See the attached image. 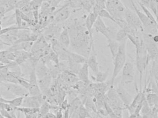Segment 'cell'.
<instances>
[{"label": "cell", "mask_w": 158, "mask_h": 118, "mask_svg": "<svg viewBox=\"0 0 158 118\" xmlns=\"http://www.w3.org/2000/svg\"><path fill=\"white\" fill-rule=\"evenodd\" d=\"M52 50L58 56L59 60L68 61L69 58L68 49L64 47L61 44L59 41L55 39H52Z\"/></svg>", "instance_id": "11"}, {"label": "cell", "mask_w": 158, "mask_h": 118, "mask_svg": "<svg viewBox=\"0 0 158 118\" xmlns=\"http://www.w3.org/2000/svg\"><path fill=\"white\" fill-rule=\"evenodd\" d=\"M150 0H140V3L146 6L147 8H149V3Z\"/></svg>", "instance_id": "45"}, {"label": "cell", "mask_w": 158, "mask_h": 118, "mask_svg": "<svg viewBox=\"0 0 158 118\" xmlns=\"http://www.w3.org/2000/svg\"><path fill=\"white\" fill-rule=\"evenodd\" d=\"M95 30L98 33L105 36L107 39H115L116 33L118 31L116 30L114 27H109L107 26L103 21L102 18L98 16L94 24V26Z\"/></svg>", "instance_id": "5"}, {"label": "cell", "mask_w": 158, "mask_h": 118, "mask_svg": "<svg viewBox=\"0 0 158 118\" xmlns=\"http://www.w3.org/2000/svg\"><path fill=\"white\" fill-rule=\"evenodd\" d=\"M2 83L6 90L14 95L23 98L29 96L28 90L19 84L8 82Z\"/></svg>", "instance_id": "9"}, {"label": "cell", "mask_w": 158, "mask_h": 118, "mask_svg": "<svg viewBox=\"0 0 158 118\" xmlns=\"http://www.w3.org/2000/svg\"><path fill=\"white\" fill-rule=\"evenodd\" d=\"M151 71V74L158 83V62L157 61H153Z\"/></svg>", "instance_id": "38"}, {"label": "cell", "mask_w": 158, "mask_h": 118, "mask_svg": "<svg viewBox=\"0 0 158 118\" xmlns=\"http://www.w3.org/2000/svg\"><path fill=\"white\" fill-rule=\"evenodd\" d=\"M15 111H18L25 115H33L39 113L40 108H31L20 106L15 108Z\"/></svg>", "instance_id": "30"}, {"label": "cell", "mask_w": 158, "mask_h": 118, "mask_svg": "<svg viewBox=\"0 0 158 118\" xmlns=\"http://www.w3.org/2000/svg\"><path fill=\"white\" fill-rule=\"evenodd\" d=\"M146 100L150 108L158 106V95L156 93H148L146 96Z\"/></svg>", "instance_id": "29"}, {"label": "cell", "mask_w": 158, "mask_h": 118, "mask_svg": "<svg viewBox=\"0 0 158 118\" xmlns=\"http://www.w3.org/2000/svg\"><path fill=\"white\" fill-rule=\"evenodd\" d=\"M0 118H5L2 116V115H1V113H0Z\"/></svg>", "instance_id": "51"}, {"label": "cell", "mask_w": 158, "mask_h": 118, "mask_svg": "<svg viewBox=\"0 0 158 118\" xmlns=\"http://www.w3.org/2000/svg\"><path fill=\"white\" fill-rule=\"evenodd\" d=\"M66 28L69 31L70 45L75 52L88 58L94 46V39H91L85 25L75 21Z\"/></svg>", "instance_id": "1"}, {"label": "cell", "mask_w": 158, "mask_h": 118, "mask_svg": "<svg viewBox=\"0 0 158 118\" xmlns=\"http://www.w3.org/2000/svg\"><path fill=\"white\" fill-rule=\"evenodd\" d=\"M15 18L16 23L17 26L20 28H23L22 27L23 20L21 17V11L19 9L16 8L15 9ZM26 29V28H25Z\"/></svg>", "instance_id": "35"}, {"label": "cell", "mask_w": 158, "mask_h": 118, "mask_svg": "<svg viewBox=\"0 0 158 118\" xmlns=\"http://www.w3.org/2000/svg\"><path fill=\"white\" fill-rule=\"evenodd\" d=\"M122 71L121 83L123 85L131 83L134 80L135 69L133 64L131 61H126Z\"/></svg>", "instance_id": "7"}, {"label": "cell", "mask_w": 158, "mask_h": 118, "mask_svg": "<svg viewBox=\"0 0 158 118\" xmlns=\"http://www.w3.org/2000/svg\"><path fill=\"white\" fill-rule=\"evenodd\" d=\"M69 16V10L66 6H64L56 13L53 21L56 23H62L67 20Z\"/></svg>", "instance_id": "19"}, {"label": "cell", "mask_w": 158, "mask_h": 118, "mask_svg": "<svg viewBox=\"0 0 158 118\" xmlns=\"http://www.w3.org/2000/svg\"><path fill=\"white\" fill-rule=\"evenodd\" d=\"M2 0H0V4H1V2H2Z\"/></svg>", "instance_id": "52"}, {"label": "cell", "mask_w": 158, "mask_h": 118, "mask_svg": "<svg viewBox=\"0 0 158 118\" xmlns=\"http://www.w3.org/2000/svg\"><path fill=\"white\" fill-rule=\"evenodd\" d=\"M136 50V66L140 75L141 89H142V79L143 74L147 69L149 63V60L145 45L143 41V43L138 47H135Z\"/></svg>", "instance_id": "3"}, {"label": "cell", "mask_w": 158, "mask_h": 118, "mask_svg": "<svg viewBox=\"0 0 158 118\" xmlns=\"http://www.w3.org/2000/svg\"><path fill=\"white\" fill-rule=\"evenodd\" d=\"M87 63L89 68L94 74L99 71V63L98 61L97 54L94 46L92 47L90 55L87 58Z\"/></svg>", "instance_id": "14"}, {"label": "cell", "mask_w": 158, "mask_h": 118, "mask_svg": "<svg viewBox=\"0 0 158 118\" xmlns=\"http://www.w3.org/2000/svg\"><path fill=\"white\" fill-rule=\"evenodd\" d=\"M61 79L67 83H72L79 81L77 75L72 73L68 70H65L61 73Z\"/></svg>", "instance_id": "21"}, {"label": "cell", "mask_w": 158, "mask_h": 118, "mask_svg": "<svg viewBox=\"0 0 158 118\" xmlns=\"http://www.w3.org/2000/svg\"><path fill=\"white\" fill-rule=\"evenodd\" d=\"M120 1L126 8L134 10L133 4L135 3L134 0H120Z\"/></svg>", "instance_id": "41"}, {"label": "cell", "mask_w": 158, "mask_h": 118, "mask_svg": "<svg viewBox=\"0 0 158 118\" xmlns=\"http://www.w3.org/2000/svg\"><path fill=\"white\" fill-rule=\"evenodd\" d=\"M110 69H107L105 71H100L95 73V76H92V79L97 83H105L106 81L109 74Z\"/></svg>", "instance_id": "24"}, {"label": "cell", "mask_w": 158, "mask_h": 118, "mask_svg": "<svg viewBox=\"0 0 158 118\" xmlns=\"http://www.w3.org/2000/svg\"><path fill=\"white\" fill-rule=\"evenodd\" d=\"M59 42L64 47L68 49L70 45V38L69 31L66 27L62 31L59 36Z\"/></svg>", "instance_id": "22"}, {"label": "cell", "mask_w": 158, "mask_h": 118, "mask_svg": "<svg viewBox=\"0 0 158 118\" xmlns=\"http://www.w3.org/2000/svg\"><path fill=\"white\" fill-rule=\"evenodd\" d=\"M39 116V113L33 114V115H26L25 118H38Z\"/></svg>", "instance_id": "46"}, {"label": "cell", "mask_w": 158, "mask_h": 118, "mask_svg": "<svg viewBox=\"0 0 158 118\" xmlns=\"http://www.w3.org/2000/svg\"><path fill=\"white\" fill-rule=\"evenodd\" d=\"M107 47L109 49L112 59L114 60L119 51L120 43L114 39H107Z\"/></svg>", "instance_id": "23"}, {"label": "cell", "mask_w": 158, "mask_h": 118, "mask_svg": "<svg viewBox=\"0 0 158 118\" xmlns=\"http://www.w3.org/2000/svg\"><path fill=\"white\" fill-rule=\"evenodd\" d=\"M19 0H2L0 6H3L6 13L15 9L16 4Z\"/></svg>", "instance_id": "25"}, {"label": "cell", "mask_w": 158, "mask_h": 118, "mask_svg": "<svg viewBox=\"0 0 158 118\" xmlns=\"http://www.w3.org/2000/svg\"><path fill=\"white\" fill-rule=\"evenodd\" d=\"M24 98L22 97H17L14 99L9 100L8 104L15 109L16 108L19 107L22 105Z\"/></svg>", "instance_id": "34"}, {"label": "cell", "mask_w": 158, "mask_h": 118, "mask_svg": "<svg viewBox=\"0 0 158 118\" xmlns=\"http://www.w3.org/2000/svg\"><path fill=\"white\" fill-rule=\"evenodd\" d=\"M28 82L29 86L28 90L30 96H36L41 94L42 92L38 83V79L36 75L35 67L33 68L30 74Z\"/></svg>", "instance_id": "10"}, {"label": "cell", "mask_w": 158, "mask_h": 118, "mask_svg": "<svg viewBox=\"0 0 158 118\" xmlns=\"http://www.w3.org/2000/svg\"><path fill=\"white\" fill-rule=\"evenodd\" d=\"M89 67L87 63V61L82 65L77 74L79 81L84 83L86 85H89L90 83L89 79Z\"/></svg>", "instance_id": "15"}, {"label": "cell", "mask_w": 158, "mask_h": 118, "mask_svg": "<svg viewBox=\"0 0 158 118\" xmlns=\"http://www.w3.org/2000/svg\"><path fill=\"white\" fill-rule=\"evenodd\" d=\"M31 0H19L18 2L16 4L15 9H21L25 6L26 5L30 2Z\"/></svg>", "instance_id": "40"}, {"label": "cell", "mask_w": 158, "mask_h": 118, "mask_svg": "<svg viewBox=\"0 0 158 118\" xmlns=\"http://www.w3.org/2000/svg\"><path fill=\"white\" fill-rule=\"evenodd\" d=\"M53 2V5H56L58 4V3H59L60 2L62 1V0H52Z\"/></svg>", "instance_id": "48"}, {"label": "cell", "mask_w": 158, "mask_h": 118, "mask_svg": "<svg viewBox=\"0 0 158 118\" xmlns=\"http://www.w3.org/2000/svg\"><path fill=\"white\" fill-rule=\"evenodd\" d=\"M2 24H1V23H0V32H1V31L2 30Z\"/></svg>", "instance_id": "50"}, {"label": "cell", "mask_w": 158, "mask_h": 118, "mask_svg": "<svg viewBox=\"0 0 158 118\" xmlns=\"http://www.w3.org/2000/svg\"><path fill=\"white\" fill-rule=\"evenodd\" d=\"M124 19L129 26L138 31H143V25L137 14L134 10L126 8L124 14Z\"/></svg>", "instance_id": "6"}, {"label": "cell", "mask_w": 158, "mask_h": 118, "mask_svg": "<svg viewBox=\"0 0 158 118\" xmlns=\"http://www.w3.org/2000/svg\"><path fill=\"white\" fill-rule=\"evenodd\" d=\"M0 94H1V92H0Z\"/></svg>", "instance_id": "53"}, {"label": "cell", "mask_w": 158, "mask_h": 118, "mask_svg": "<svg viewBox=\"0 0 158 118\" xmlns=\"http://www.w3.org/2000/svg\"><path fill=\"white\" fill-rule=\"evenodd\" d=\"M133 7L134 10L137 14L142 25H143V30L151 28L155 26H158V25H155V24H153L152 21L144 13L142 12L139 8H137L135 3L133 4Z\"/></svg>", "instance_id": "13"}, {"label": "cell", "mask_w": 158, "mask_h": 118, "mask_svg": "<svg viewBox=\"0 0 158 118\" xmlns=\"http://www.w3.org/2000/svg\"><path fill=\"white\" fill-rule=\"evenodd\" d=\"M138 3L139 4V6H140L141 8H142V10H143V13H144L152 21V23L153 24H155V25H158L156 19L154 17V16L152 14V13L150 12V11L148 10V8H147L146 6H144L139 1H138Z\"/></svg>", "instance_id": "33"}, {"label": "cell", "mask_w": 158, "mask_h": 118, "mask_svg": "<svg viewBox=\"0 0 158 118\" xmlns=\"http://www.w3.org/2000/svg\"><path fill=\"white\" fill-rule=\"evenodd\" d=\"M50 118H56V116L53 113L50 112Z\"/></svg>", "instance_id": "49"}, {"label": "cell", "mask_w": 158, "mask_h": 118, "mask_svg": "<svg viewBox=\"0 0 158 118\" xmlns=\"http://www.w3.org/2000/svg\"><path fill=\"white\" fill-rule=\"evenodd\" d=\"M146 100V95L144 92H142V90L136 95V96L133 98L131 104L129 107L127 108L129 111L130 115L133 114L135 110L136 107L141 104L143 103Z\"/></svg>", "instance_id": "16"}, {"label": "cell", "mask_w": 158, "mask_h": 118, "mask_svg": "<svg viewBox=\"0 0 158 118\" xmlns=\"http://www.w3.org/2000/svg\"><path fill=\"white\" fill-rule=\"evenodd\" d=\"M37 78L41 79L50 74V69L46 66V63L42 60H40L35 67Z\"/></svg>", "instance_id": "17"}, {"label": "cell", "mask_w": 158, "mask_h": 118, "mask_svg": "<svg viewBox=\"0 0 158 118\" xmlns=\"http://www.w3.org/2000/svg\"><path fill=\"white\" fill-rule=\"evenodd\" d=\"M46 96L43 94L36 96H28L24 97L21 106L31 108H40L41 106L46 101Z\"/></svg>", "instance_id": "8"}, {"label": "cell", "mask_w": 158, "mask_h": 118, "mask_svg": "<svg viewBox=\"0 0 158 118\" xmlns=\"http://www.w3.org/2000/svg\"><path fill=\"white\" fill-rule=\"evenodd\" d=\"M106 9L112 15L117 21L125 20V14L126 7L120 0H106Z\"/></svg>", "instance_id": "4"}, {"label": "cell", "mask_w": 158, "mask_h": 118, "mask_svg": "<svg viewBox=\"0 0 158 118\" xmlns=\"http://www.w3.org/2000/svg\"><path fill=\"white\" fill-rule=\"evenodd\" d=\"M98 16L100 17L101 18H105L109 19L114 23H116V20L114 19V18L106 9H102L98 14Z\"/></svg>", "instance_id": "36"}, {"label": "cell", "mask_w": 158, "mask_h": 118, "mask_svg": "<svg viewBox=\"0 0 158 118\" xmlns=\"http://www.w3.org/2000/svg\"><path fill=\"white\" fill-rule=\"evenodd\" d=\"M149 8L152 10L156 17L158 15V0H150Z\"/></svg>", "instance_id": "37"}, {"label": "cell", "mask_w": 158, "mask_h": 118, "mask_svg": "<svg viewBox=\"0 0 158 118\" xmlns=\"http://www.w3.org/2000/svg\"><path fill=\"white\" fill-rule=\"evenodd\" d=\"M128 33L126 30L120 28L116 33L115 39L119 43L122 42L127 40L128 39Z\"/></svg>", "instance_id": "31"}, {"label": "cell", "mask_w": 158, "mask_h": 118, "mask_svg": "<svg viewBox=\"0 0 158 118\" xmlns=\"http://www.w3.org/2000/svg\"><path fill=\"white\" fill-rule=\"evenodd\" d=\"M69 104L68 101L67 99H65L63 101V102L61 103V109H62V110H66L67 108H69Z\"/></svg>", "instance_id": "42"}, {"label": "cell", "mask_w": 158, "mask_h": 118, "mask_svg": "<svg viewBox=\"0 0 158 118\" xmlns=\"http://www.w3.org/2000/svg\"><path fill=\"white\" fill-rule=\"evenodd\" d=\"M52 77L51 73L41 79H38V83L42 93L45 94L49 90L52 83Z\"/></svg>", "instance_id": "18"}, {"label": "cell", "mask_w": 158, "mask_h": 118, "mask_svg": "<svg viewBox=\"0 0 158 118\" xmlns=\"http://www.w3.org/2000/svg\"><path fill=\"white\" fill-rule=\"evenodd\" d=\"M33 13V18L35 24H37L39 22V13L38 10H35L32 11Z\"/></svg>", "instance_id": "43"}, {"label": "cell", "mask_w": 158, "mask_h": 118, "mask_svg": "<svg viewBox=\"0 0 158 118\" xmlns=\"http://www.w3.org/2000/svg\"><path fill=\"white\" fill-rule=\"evenodd\" d=\"M10 115H11V118H18L16 116L15 113V110L10 112Z\"/></svg>", "instance_id": "47"}, {"label": "cell", "mask_w": 158, "mask_h": 118, "mask_svg": "<svg viewBox=\"0 0 158 118\" xmlns=\"http://www.w3.org/2000/svg\"><path fill=\"white\" fill-rule=\"evenodd\" d=\"M52 108L50 104L47 101L44 102L41 106L39 113V116L40 117L44 116L50 113V109Z\"/></svg>", "instance_id": "32"}, {"label": "cell", "mask_w": 158, "mask_h": 118, "mask_svg": "<svg viewBox=\"0 0 158 118\" xmlns=\"http://www.w3.org/2000/svg\"><path fill=\"white\" fill-rule=\"evenodd\" d=\"M151 109H150V106L147 102L146 100L143 102V108H142V110H141V114L143 115H146L148 113L151 112Z\"/></svg>", "instance_id": "39"}, {"label": "cell", "mask_w": 158, "mask_h": 118, "mask_svg": "<svg viewBox=\"0 0 158 118\" xmlns=\"http://www.w3.org/2000/svg\"><path fill=\"white\" fill-rule=\"evenodd\" d=\"M6 14V9L3 6H0V22L2 18H4L5 15Z\"/></svg>", "instance_id": "44"}, {"label": "cell", "mask_w": 158, "mask_h": 118, "mask_svg": "<svg viewBox=\"0 0 158 118\" xmlns=\"http://www.w3.org/2000/svg\"><path fill=\"white\" fill-rule=\"evenodd\" d=\"M126 43L127 40L120 43L118 52L114 59V68L110 80V86H114L115 80L120 72L122 70L126 62Z\"/></svg>", "instance_id": "2"}, {"label": "cell", "mask_w": 158, "mask_h": 118, "mask_svg": "<svg viewBox=\"0 0 158 118\" xmlns=\"http://www.w3.org/2000/svg\"><path fill=\"white\" fill-rule=\"evenodd\" d=\"M81 101L79 97H77L72 100L69 105V114L70 116L72 114L78 110L80 106L82 104Z\"/></svg>", "instance_id": "28"}, {"label": "cell", "mask_w": 158, "mask_h": 118, "mask_svg": "<svg viewBox=\"0 0 158 118\" xmlns=\"http://www.w3.org/2000/svg\"><path fill=\"white\" fill-rule=\"evenodd\" d=\"M14 53L15 57V62L18 65L24 63L31 57V52L26 51L23 50L16 51Z\"/></svg>", "instance_id": "20"}, {"label": "cell", "mask_w": 158, "mask_h": 118, "mask_svg": "<svg viewBox=\"0 0 158 118\" xmlns=\"http://www.w3.org/2000/svg\"><path fill=\"white\" fill-rule=\"evenodd\" d=\"M115 88L120 99L124 105V108L125 109H127L133 100L134 98L126 90L123 85L121 83L118 85L117 87Z\"/></svg>", "instance_id": "12"}, {"label": "cell", "mask_w": 158, "mask_h": 118, "mask_svg": "<svg viewBox=\"0 0 158 118\" xmlns=\"http://www.w3.org/2000/svg\"><path fill=\"white\" fill-rule=\"evenodd\" d=\"M69 56L77 64L83 65L87 61V58L74 52L68 51Z\"/></svg>", "instance_id": "26"}, {"label": "cell", "mask_w": 158, "mask_h": 118, "mask_svg": "<svg viewBox=\"0 0 158 118\" xmlns=\"http://www.w3.org/2000/svg\"><path fill=\"white\" fill-rule=\"evenodd\" d=\"M68 70L71 71L72 73L77 75L80 68L81 67L82 65L81 64H77L69 56L68 59Z\"/></svg>", "instance_id": "27"}]
</instances>
